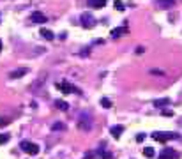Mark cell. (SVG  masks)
Here are the masks:
<instances>
[{"label": "cell", "mask_w": 182, "mask_h": 159, "mask_svg": "<svg viewBox=\"0 0 182 159\" xmlns=\"http://www.w3.org/2000/svg\"><path fill=\"white\" fill-rule=\"evenodd\" d=\"M20 147L23 148V152H27V154H32V156H35V154L39 152V147L35 145V143H32V142H21V145Z\"/></svg>", "instance_id": "cell-1"}, {"label": "cell", "mask_w": 182, "mask_h": 159, "mask_svg": "<svg viewBox=\"0 0 182 159\" xmlns=\"http://www.w3.org/2000/svg\"><path fill=\"white\" fill-rule=\"evenodd\" d=\"M152 138H154L156 142H168V140H175L177 134L175 133H154Z\"/></svg>", "instance_id": "cell-2"}, {"label": "cell", "mask_w": 182, "mask_h": 159, "mask_svg": "<svg viewBox=\"0 0 182 159\" xmlns=\"http://www.w3.org/2000/svg\"><path fill=\"white\" fill-rule=\"evenodd\" d=\"M78 127L82 129V131H90L92 129V119L90 117H85V115H82L80 117V120H78Z\"/></svg>", "instance_id": "cell-3"}, {"label": "cell", "mask_w": 182, "mask_h": 159, "mask_svg": "<svg viewBox=\"0 0 182 159\" xmlns=\"http://www.w3.org/2000/svg\"><path fill=\"white\" fill-rule=\"evenodd\" d=\"M57 88L60 90V92L64 94H71V92H78V88H74L72 85H69L67 82H60V83H57Z\"/></svg>", "instance_id": "cell-4"}, {"label": "cell", "mask_w": 182, "mask_h": 159, "mask_svg": "<svg viewBox=\"0 0 182 159\" xmlns=\"http://www.w3.org/2000/svg\"><path fill=\"white\" fill-rule=\"evenodd\" d=\"M82 25L85 28H92L96 25V23H94V18L90 16L88 12H83V14H82Z\"/></svg>", "instance_id": "cell-5"}, {"label": "cell", "mask_w": 182, "mask_h": 159, "mask_svg": "<svg viewBox=\"0 0 182 159\" xmlns=\"http://www.w3.org/2000/svg\"><path fill=\"white\" fill-rule=\"evenodd\" d=\"M30 21H32V23H44V21H48V18L44 16L43 12L35 11V12H32V14H30Z\"/></svg>", "instance_id": "cell-6"}, {"label": "cell", "mask_w": 182, "mask_h": 159, "mask_svg": "<svg viewBox=\"0 0 182 159\" xmlns=\"http://www.w3.org/2000/svg\"><path fill=\"white\" fill-rule=\"evenodd\" d=\"M175 6V0H156V7L157 9H170Z\"/></svg>", "instance_id": "cell-7"}, {"label": "cell", "mask_w": 182, "mask_h": 159, "mask_svg": "<svg viewBox=\"0 0 182 159\" xmlns=\"http://www.w3.org/2000/svg\"><path fill=\"white\" fill-rule=\"evenodd\" d=\"M87 6L92 9H103L106 6V0H87Z\"/></svg>", "instance_id": "cell-8"}, {"label": "cell", "mask_w": 182, "mask_h": 159, "mask_svg": "<svg viewBox=\"0 0 182 159\" xmlns=\"http://www.w3.org/2000/svg\"><path fill=\"white\" fill-rule=\"evenodd\" d=\"M122 133H124V126H111L110 127V134L113 138H117V140L122 136Z\"/></svg>", "instance_id": "cell-9"}, {"label": "cell", "mask_w": 182, "mask_h": 159, "mask_svg": "<svg viewBox=\"0 0 182 159\" xmlns=\"http://www.w3.org/2000/svg\"><path fill=\"white\" fill-rule=\"evenodd\" d=\"M175 157H177V154H175V150H171V148H165V150L159 154V159H175Z\"/></svg>", "instance_id": "cell-10"}, {"label": "cell", "mask_w": 182, "mask_h": 159, "mask_svg": "<svg viewBox=\"0 0 182 159\" xmlns=\"http://www.w3.org/2000/svg\"><path fill=\"white\" fill-rule=\"evenodd\" d=\"M27 72H28V69H25V67H23V69H16V71H11V72H9V78H11V80H16V78L25 76Z\"/></svg>", "instance_id": "cell-11"}, {"label": "cell", "mask_w": 182, "mask_h": 159, "mask_svg": "<svg viewBox=\"0 0 182 159\" xmlns=\"http://www.w3.org/2000/svg\"><path fill=\"white\" fill-rule=\"evenodd\" d=\"M122 34H127V27H119V28H113L110 35H111L113 39H117V37H120Z\"/></svg>", "instance_id": "cell-12"}, {"label": "cell", "mask_w": 182, "mask_h": 159, "mask_svg": "<svg viewBox=\"0 0 182 159\" xmlns=\"http://www.w3.org/2000/svg\"><path fill=\"white\" fill-rule=\"evenodd\" d=\"M41 35H43L44 39H48V41H51V39L55 37L53 32H51V30H46V28H41Z\"/></svg>", "instance_id": "cell-13"}, {"label": "cell", "mask_w": 182, "mask_h": 159, "mask_svg": "<svg viewBox=\"0 0 182 159\" xmlns=\"http://www.w3.org/2000/svg\"><path fill=\"white\" fill-rule=\"evenodd\" d=\"M143 156L145 157H154V148L152 147H145L143 148Z\"/></svg>", "instance_id": "cell-14"}, {"label": "cell", "mask_w": 182, "mask_h": 159, "mask_svg": "<svg viewBox=\"0 0 182 159\" xmlns=\"http://www.w3.org/2000/svg\"><path fill=\"white\" fill-rule=\"evenodd\" d=\"M101 106H103V108H111V101L108 97H101Z\"/></svg>", "instance_id": "cell-15"}, {"label": "cell", "mask_w": 182, "mask_h": 159, "mask_svg": "<svg viewBox=\"0 0 182 159\" xmlns=\"http://www.w3.org/2000/svg\"><path fill=\"white\" fill-rule=\"evenodd\" d=\"M55 106L58 108V110H62V111L67 110V103L66 101H55Z\"/></svg>", "instance_id": "cell-16"}, {"label": "cell", "mask_w": 182, "mask_h": 159, "mask_svg": "<svg viewBox=\"0 0 182 159\" xmlns=\"http://www.w3.org/2000/svg\"><path fill=\"white\" fill-rule=\"evenodd\" d=\"M156 106H163V104H170V99L168 97H165V99H157V101H156Z\"/></svg>", "instance_id": "cell-17"}, {"label": "cell", "mask_w": 182, "mask_h": 159, "mask_svg": "<svg viewBox=\"0 0 182 159\" xmlns=\"http://www.w3.org/2000/svg\"><path fill=\"white\" fill-rule=\"evenodd\" d=\"M113 6H115L117 11H124V9H126V7H124V4H122L120 0H115V2H113Z\"/></svg>", "instance_id": "cell-18"}, {"label": "cell", "mask_w": 182, "mask_h": 159, "mask_svg": "<svg viewBox=\"0 0 182 159\" xmlns=\"http://www.w3.org/2000/svg\"><path fill=\"white\" fill-rule=\"evenodd\" d=\"M9 142V134H0V143Z\"/></svg>", "instance_id": "cell-19"}, {"label": "cell", "mask_w": 182, "mask_h": 159, "mask_svg": "<svg viewBox=\"0 0 182 159\" xmlns=\"http://www.w3.org/2000/svg\"><path fill=\"white\" fill-rule=\"evenodd\" d=\"M152 74H159V76H165V71H161V69H152Z\"/></svg>", "instance_id": "cell-20"}, {"label": "cell", "mask_w": 182, "mask_h": 159, "mask_svg": "<svg viewBox=\"0 0 182 159\" xmlns=\"http://www.w3.org/2000/svg\"><path fill=\"white\" fill-rule=\"evenodd\" d=\"M53 129L58 131V129H64V124H53Z\"/></svg>", "instance_id": "cell-21"}, {"label": "cell", "mask_w": 182, "mask_h": 159, "mask_svg": "<svg viewBox=\"0 0 182 159\" xmlns=\"http://www.w3.org/2000/svg\"><path fill=\"white\" fill-rule=\"evenodd\" d=\"M143 51H145V48H143V46H140V48H136V53H138V55H140V53H143Z\"/></svg>", "instance_id": "cell-22"}, {"label": "cell", "mask_w": 182, "mask_h": 159, "mask_svg": "<svg viewBox=\"0 0 182 159\" xmlns=\"http://www.w3.org/2000/svg\"><path fill=\"white\" fill-rule=\"evenodd\" d=\"M136 142H143V134H138L136 136Z\"/></svg>", "instance_id": "cell-23"}, {"label": "cell", "mask_w": 182, "mask_h": 159, "mask_svg": "<svg viewBox=\"0 0 182 159\" xmlns=\"http://www.w3.org/2000/svg\"><path fill=\"white\" fill-rule=\"evenodd\" d=\"M4 124H7V120H4V119H0V126H4Z\"/></svg>", "instance_id": "cell-24"}, {"label": "cell", "mask_w": 182, "mask_h": 159, "mask_svg": "<svg viewBox=\"0 0 182 159\" xmlns=\"http://www.w3.org/2000/svg\"><path fill=\"white\" fill-rule=\"evenodd\" d=\"M0 51H2V41H0Z\"/></svg>", "instance_id": "cell-25"}]
</instances>
